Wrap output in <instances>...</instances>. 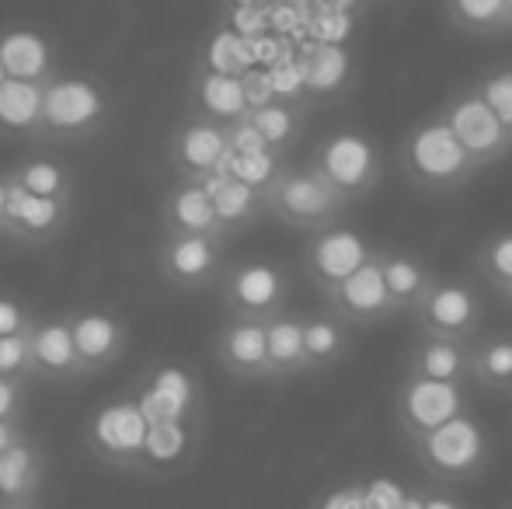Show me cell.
I'll return each instance as SVG.
<instances>
[{
	"mask_svg": "<svg viewBox=\"0 0 512 509\" xmlns=\"http://www.w3.org/2000/svg\"><path fill=\"white\" fill-rule=\"evenodd\" d=\"M506 18H509V32H512V0H506Z\"/></svg>",
	"mask_w": 512,
	"mask_h": 509,
	"instance_id": "50",
	"label": "cell"
},
{
	"mask_svg": "<svg viewBox=\"0 0 512 509\" xmlns=\"http://www.w3.org/2000/svg\"><path fill=\"white\" fill-rule=\"evenodd\" d=\"M227 133H230V150H234V154H258V150H269V143L262 140V133H258L248 116H244L241 123L227 126Z\"/></svg>",
	"mask_w": 512,
	"mask_h": 509,
	"instance_id": "44",
	"label": "cell"
},
{
	"mask_svg": "<svg viewBox=\"0 0 512 509\" xmlns=\"http://www.w3.org/2000/svg\"><path fill=\"white\" fill-rule=\"evenodd\" d=\"M422 509H467V506H464V499H457L450 489L432 485V489H422Z\"/></svg>",
	"mask_w": 512,
	"mask_h": 509,
	"instance_id": "46",
	"label": "cell"
},
{
	"mask_svg": "<svg viewBox=\"0 0 512 509\" xmlns=\"http://www.w3.org/2000/svg\"><path fill=\"white\" fill-rule=\"evenodd\" d=\"M345 74V56L342 49H331V46H321L310 53L307 60V70H304V81L310 84L314 91H328L342 81Z\"/></svg>",
	"mask_w": 512,
	"mask_h": 509,
	"instance_id": "39",
	"label": "cell"
},
{
	"mask_svg": "<svg viewBox=\"0 0 512 509\" xmlns=\"http://www.w3.org/2000/svg\"><path fill=\"white\" fill-rule=\"evenodd\" d=\"M164 234H209V238H227L220 217H216L213 196L199 182L178 178L175 189L161 203Z\"/></svg>",
	"mask_w": 512,
	"mask_h": 509,
	"instance_id": "24",
	"label": "cell"
},
{
	"mask_svg": "<svg viewBox=\"0 0 512 509\" xmlns=\"http://www.w3.org/2000/svg\"><path fill=\"white\" fill-rule=\"evenodd\" d=\"M398 509H422V489H418V492H408L405 503H401Z\"/></svg>",
	"mask_w": 512,
	"mask_h": 509,
	"instance_id": "49",
	"label": "cell"
},
{
	"mask_svg": "<svg viewBox=\"0 0 512 509\" xmlns=\"http://www.w3.org/2000/svg\"><path fill=\"white\" fill-rule=\"evenodd\" d=\"M506 300H509V307H512V290H509V293H506Z\"/></svg>",
	"mask_w": 512,
	"mask_h": 509,
	"instance_id": "53",
	"label": "cell"
},
{
	"mask_svg": "<svg viewBox=\"0 0 512 509\" xmlns=\"http://www.w3.org/2000/svg\"><path fill=\"white\" fill-rule=\"evenodd\" d=\"M377 252L380 248H373L356 227L349 224L324 227V231L310 234L304 248V272L317 290L328 293L338 283H345L349 276H356L366 262H373Z\"/></svg>",
	"mask_w": 512,
	"mask_h": 509,
	"instance_id": "10",
	"label": "cell"
},
{
	"mask_svg": "<svg viewBox=\"0 0 512 509\" xmlns=\"http://www.w3.org/2000/svg\"><path fill=\"white\" fill-rule=\"evenodd\" d=\"M345 210H349V199L314 164H286L265 192V213L307 234L342 224Z\"/></svg>",
	"mask_w": 512,
	"mask_h": 509,
	"instance_id": "2",
	"label": "cell"
},
{
	"mask_svg": "<svg viewBox=\"0 0 512 509\" xmlns=\"http://www.w3.org/2000/svg\"><path fill=\"white\" fill-rule=\"evenodd\" d=\"M213 203H216V217H220L227 238L241 231V227L255 224L258 213H265V196H262V192L251 189V185H244V182H237V178H230V182L216 192Z\"/></svg>",
	"mask_w": 512,
	"mask_h": 509,
	"instance_id": "32",
	"label": "cell"
},
{
	"mask_svg": "<svg viewBox=\"0 0 512 509\" xmlns=\"http://www.w3.org/2000/svg\"><path fill=\"white\" fill-rule=\"evenodd\" d=\"M314 509H366L363 485H345V489H335L331 496H324Z\"/></svg>",
	"mask_w": 512,
	"mask_h": 509,
	"instance_id": "45",
	"label": "cell"
},
{
	"mask_svg": "<svg viewBox=\"0 0 512 509\" xmlns=\"http://www.w3.org/2000/svg\"><path fill=\"white\" fill-rule=\"evenodd\" d=\"M304 342L310 370H331L352 353V328L331 311L307 314L304 318Z\"/></svg>",
	"mask_w": 512,
	"mask_h": 509,
	"instance_id": "30",
	"label": "cell"
},
{
	"mask_svg": "<svg viewBox=\"0 0 512 509\" xmlns=\"http://www.w3.org/2000/svg\"><path fill=\"white\" fill-rule=\"evenodd\" d=\"M0 63L11 81L46 84L56 77V46L46 32L28 25H14L0 32Z\"/></svg>",
	"mask_w": 512,
	"mask_h": 509,
	"instance_id": "21",
	"label": "cell"
},
{
	"mask_svg": "<svg viewBox=\"0 0 512 509\" xmlns=\"http://www.w3.org/2000/svg\"><path fill=\"white\" fill-rule=\"evenodd\" d=\"M241 42L234 39L230 32H220L209 39L206 46V56H203V70H216V74H234V77H244V60L241 56Z\"/></svg>",
	"mask_w": 512,
	"mask_h": 509,
	"instance_id": "40",
	"label": "cell"
},
{
	"mask_svg": "<svg viewBox=\"0 0 512 509\" xmlns=\"http://www.w3.org/2000/svg\"><path fill=\"white\" fill-rule=\"evenodd\" d=\"M398 161L408 182L425 192H457L481 171L439 112L408 129L401 140Z\"/></svg>",
	"mask_w": 512,
	"mask_h": 509,
	"instance_id": "1",
	"label": "cell"
},
{
	"mask_svg": "<svg viewBox=\"0 0 512 509\" xmlns=\"http://www.w3.org/2000/svg\"><path fill=\"white\" fill-rule=\"evenodd\" d=\"M11 175V171H7ZM74 199H46L25 192L11 175V203H7V241H21L28 248L49 245L63 234Z\"/></svg>",
	"mask_w": 512,
	"mask_h": 509,
	"instance_id": "15",
	"label": "cell"
},
{
	"mask_svg": "<svg viewBox=\"0 0 512 509\" xmlns=\"http://www.w3.org/2000/svg\"><path fill=\"white\" fill-rule=\"evenodd\" d=\"M443 123L453 129V136L460 140V147L474 157L478 168L502 161L506 154H512V129L474 95L471 88L453 95L450 102L439 109Z\"/></svg>",
	"mask_w": 512,
	"mask_h": 509,
	"instance_id": "11",
	"label": "cell"
},
{
	"mask_svg": "<svg viewBox=\"0 0 512 509\" xmlns=\"http://www.w3.org/2000/svg\"><path fill=\"white\" fill-rule=\"evenodd\" d=\"M464 412H471L467 384H446L405 374L398 384V394H394V419H398V429L405 433L408 443L446 426Z\"/></svg>",
	"mask_w": 512,
	"mask_h": 509,
	"instance_id": "7",
	"label": "cell"
},
{
	"mask_svg": "<svg viewBox=\"0 0 512 509\" xmlns=\"http://www.w3.org/2000/svg\"><path fill=\"white\" fill-rule=\"evenodd\" d=\"M324 297V311H331L335 318H342L349 328H366V325H380V321L394 318L398 304H394L391 290L384 283V272L380 262H366L356 276H349L345 283H338L335 290L321 293Z\"/></svg>",
	"mask_w": 512,
	"mask_h": 509,
	"instance_id": "13",
	"label": "cell"
},
{
	"mask_svg": "<svg viewBox=\"0 0 512 509\" xmlns=\"http://www.w3.org/2000/svg\"><path fill=\"white\" fill-rule=\"evenodd\" d=\"M7 203H11V175H0V238L7 234Z\"/></svg>",
	"mask_w": 512,
	"mask_h": 509,
	"instance_id": "48",
	"label": "cell"
},
{
	"mask_svg": "<svg viewBox=\"0 0 512 509\" xmlns=\"http://www.w3.org/2000/svg\"><path fill=\"white\" fill-rule=\"evenodd\" d=\"M108 116L112 98L95 77L56 74L53 81H46L39 140H91L108 123Z\"/></svg>",
	"mask_w": 512,
	"mask_h": 509,
	"instance_id": "4",
	"label": "cell"
},
{
	"mask_svg": "<svg viewBox=\"0 0 512 509\" xmlns=\"http://www.w3.org/2000/svg\"><path fill=\"white\" fill-rule=\"evenodd\" d=\"M485 300L467 279H443L436 276L432 290L422 297V304L411 311L418 332L443 335V339L474 342L485 325Z\"/></svg>",
	"mask_w": 512,
	"mask_h": 509,
	"instance_id": "8",
	"label": "cell"
},
{
	"mask_svg": "<svg viewBox=\"0 0 512 509\" xmlns=\"http://www.w3.org/2000/svg\"><path fill=\"white\" fill-rule=\"evenodd\" d=\"M147 415L143 408L136 405V398H115L108 405L98 408L91 415L88 429H84V443L88 450L98 457L108 468H119V471H136L143 454V443H147Z\"/></svg>",
	"mask_w": 512,
	"mask_h": 509,
	"instance_id": "9",
	"label": "cell"
},
{
	"mask_svg": "<svg viewBox=\"0 0 512 509\" xmlns=\"http://www.w3.org/2000/svg\"><path fill=\"white\" fill-rule=\"evenodd\" d=\"M35 314L28 311V304L14 293H4L0 290V339L7 335H21V332H32L35 328Z\"/></svg>",
	"mask_w": 512,
	"mask_h": 509,
	"instance_id": "41",
	"label": "cell"
},
{
	"mask_svg": "<svg viewBox=\"0 0 512 509\" xmlns=\"http://www.w3.org/2000/svg\"><path fill=\"white\" fill-rule=\"evenodd\" d=\"M283 168L286 164H283V154H279V150H258V154H234L230 157V178L251 185V189H258L262 196L269 192V185L276 182Z\"/></svg>",
	"mask_w": 512,
	"mask_h": 509,
	"instance_id": "36",
	"label": "cell"
},
{
	"mask_svg": "<svg viewBox=\"0 0 512 509\" xmlns=\"http://www.w3.org/2000/svg\"><path fill=\"white\" fill-rule=\"evenodd\" d=\"M25 436H28L25 422H0V454L11 450L18 440H25Z\"/></svg>",
	"mask_w": 512,
	"mask_h": 509,
	"instance_id": "47",
	"label": "cell"
},
{
	"mask_svg": "<svg viewBox=\"0 0 512 509\" xmlns=\"http://www.w3.org/2000/svg\"><path fill=\"white\" fill-rule=\"evenodd\" d=\"M32 363H35V377H42V381L67 384V381L84 377L81 356H77V342H74V328H70V314L67 318L35 321Z\"/></svg>",
	"mask_w": 512,
	"mask_h": 509,
	"instance_id": "22",
	"label": "cell"
},
{
	"mask_svg": "<svg viewBox=\"0 0 512 509\" xmlns=\"http://www.w3.org/2000/svg\"><path fill=\"white\" fill-rule=\"evenodd\" d=\"M248 119L255 123L258 133H262V140L269 143V150H279V154H283L300 136V129H304V112L293 102H283V98L262 105V109H251Z\"/></svg>",
	"mask_w": 512,
	"mask_h": 509,
	"instance_id": "33",
	"label": "cell"
},
{
	"mask_svg": "<svg viewBox=\"0 0 512 509\" xmlns=\"http://www.w3.org/2000/svg\"><path fill=\"white\" fill-rule=\"evenodd\" d=\"M223 241L209 234H164L157 245V272L175 290H203L223 279Z\"/></svg>",
	"mask_w": 512,
	"mask_h": 509,
	"instance_id": "12",
	"label": "cell"
},
{
	"mask_svg": "<svg viewBox=\"0 0 512 509\" xmlns=\"http://www.w3.org/2000/svg\"><path fill=\"white\" fill-rule=\"evenodd\" d=\"M290 290V272L269 258H248V262L227 265L220 279V293L230 318H276L286 311Z\"/></svg>",
	"mask_w": 512,
	"mask_h": 509,
	"instance_id": "6",
	"label": "cell"
},
{
	"mask_svg": "<svg viewBox=\"0 0 512 509\" xmlns=\"http://www.w3.org/2000/svg\"><path fill=\"white\" fill-rule=\"evenodd\" d=\"M70 328H74L77 356H81L84 377L102 374L129 346V328L119 314L105 311V307H81L70 314Z\"/></svg>",
	"mask_w": 512,
	"mask_h": 509,
	"instance_id": "17",
	"label": "cell"
},
{
	"mask_svg": "<svg viewBox=\"0 0 512 509\" xmlns=\"http://www.w3.org/2000/svg\"><path fill=\"white\" fill-rule=\"evenodd\" d=\"M265 335H269V381H290V377L310 374L304 314H276L265 321Z\"/></svg>",
	"mask_w": 512,
	"mask_h": 509,
	"instance_id": "27",
	"label": "cell"
},
{
	"mask_svg": "<svg viewBox=\"0 0 512 509\" xmlns=\"http://www.w3.org/2000/svg\"><path fill=\"white\" fill-rule=\"evenodd\" d=\"M7 81V70H4V63H0V84H4Z\"/></svg>",
	"mask_w": 512,
	"mask_h": 509,
	"instance_id": "51",
	"label": "cell"
},
{
	"mask_svg": "<svg viewBox=\"0 0 512 509\" xmlns=\"http://www.w3.org/2000/svg\"><path fill=\"white\" fill-rule=\"evenodd\" d=\"M471 381L485 391L512 394V332H481L471 342Z\"/></svg>",
	"mask_w": 512,
	"mask_h": 509,
	"instance_id": "29",
	"label": "cell"
},
{
	"mask_svg": "<svg viewBox=\"0 0 512 509\" xmlns=\"http://www.w3.org/2000/svg\"><path fill=\"white\" fill-rule=\"evenodd\" d=\"M192 102L203 119H213L220 126L241 123L251 112L248 91H244V77L234 74H216V70H199L196 88H192Z\"/></svg>",
	"mask_w": 512,
	"mask_h": 509,
	"instance_id": "26",
	"label": "cell"
},
{
	"mask_svg": "<svg viewBox=\"0 0 512 509\" xmlns=\"http://www.w3.org/2000/svg\"><path fill=\"white\" fill-rule=\"evenodd\" d=\"M405 374L446 384H471V342L418 332V339L408 349Z\"/></svg>",
	"mask_w": 512,
	"mask_h": 509,
	"instance_id": "23",
	"label": "cell"
},
{
	"mask_svg": "<svg viewBox=\"0 0 512 509\" xmlns=\"http://www.w3.org/2000/svg\"><path fill=\"white\" fill-rule=\"evenodd\" d=\"M317 171L342 192L349 203L373 196L384 178V150L377 140L359 129H335L317 143L314 157H310Z\"/></svg>",
	"mask_w": 512,
	"mask_h": 509,
	"instance_id": "5",
	"label": "cell"
},
{
	"mask_svg": "<svg viewBox=\"0 0 512 509\" xmlns=\"http://www.w3.org/2000/svg\"><path fill=\"white\" fill-rule=\"evenodd\" d=\"M136 405L143 408L147 422H178L199 419V384L189 370L164 363L154 374L143 377V384L133 391Z\"/></svg>",
	"mask_w": 512,
	"mask_h": 509,
	"instance_id": "16",
	"label": "cell"
},
{
	"mask_svg": "<svg viewBox=\"0 0 512 509\" xmlns=\"http://www.w3.org/2000/svg\"><path fill=\"white\" fill-rule=\"evenodd\" d=\"M46 485V450L25 436L0 454V509H25L42 499Z\"/></svg>",
	"mask_w": 512,
	"mask_h": 509,
	"instance_id": "20",
	"label": "cell"
},
{
	"mask_svg": "<svg viewBox=\"0 0 512 509\" xmlns=\"http://www.w3.org/2000/svg\"><path fill=\"white\" fill-rule=\"evenodd\" d=\"M25 509H46V506H42V503H35V506H25Z\"/></svg>",
	"mask_w": 512,
	"mask_h": 509,
	"instance_id": "52",
	"label": "cell"
},
{
	"mask_svg": "<svg viewBox=\"0 0 512 509\" xmlns=\"http://www.w3.org/2000/svg\"><path fill=\"white\" fill-rule=\"evenodd\" d=\"M411 447H415V457L425 468V475H432L443 485L474 482L492 464V436H488L485 422H478L471 412L418 436Z\"/></svg>",
	"mask_w": 512,
	"mask_h": 509,
	"instance_id": "3",
	"label": "cell"
},
{
	"mask_svg": "<svg viewBox=\"0 0 512 509\" xmlns=\"http://www.w3.org/2000/svg\"><path fill=\"white\" fill-rule=\"evenodd\" d=\"M230 133L227 126L213 123V119H185L171 136V164H175L178 178H199L213 175V171H230Z\"/></svg>",
	"mask_w": 512,
	"mask_h": 509,
	"instance_id": "14",
	"label": "cell"
},
{
	"mask_svg": "<svg viewBox=\"0 0 512 509\" xmlns=\"http://www.w3.org/2000/svg\"><path fill=\"white\" fill-rule=\"evenodd\" d=\"M474 272L485 286H492L495 293L512 290V227L495 231L492 238L481 241V248L474 252Z\"/></svg>",
	"mask_w": 512,
	"mask_h": 509,
	"instance_id": "35",
	"label": "cell"
},
{
	"mask_svg": "<svg viewBox=\"0 0 512 509\" xmlns=\"http://www.w3.org/2000/svg\"><path fill=\"white\" fill-rule=\"evenodd\" d=\"M363 496H366V509H398L405 503L408 492L401 485L387 482V478H373V482L363 485Z\"/></svg>",
	"mask_w": 512,
	"mask_h": 509,
	"instance_id": "43",
	"label": "cell"
},
{
	"mask_svg": "<svg viewBox=\"0 0 512 509\" xmlns=\"http://www.w3.org/2000/svg\"><path fill=\"white\" fill-rule=\"evenodd\" d=\"M377 262L401 314L415 311L425 293L432 290V283H436V272L429 269V262L422 255L408 252V248H380Z\"/></svg>",
	"mask_w": 512,
	"mask_h": 509,
	"instance_id": "25",
	"label": "cell"
},
{
	"mask_svg": "<svg viewBox=\"0 0 512 509\" xmlns=\"http://www.w3.org/2000/svg\"><path fill=\"white\" fill-rule=\"evenodd\" d=\"M46 84L11 81L0 84V136H39Z\"/></svg>",
	"mask_w": 512,
	"mask_h": 509,
	"instance_id": "28",
	"label": "cell"
},
{
	"mask_svg": "<svg viewBox=\"0 0 512 509\" xmlns=\"http://www.w3.org/2000/svg\"><path fill=\"white\" fill-rule=\"evenodd\" d=\"M0 377L11 381H35V363H32V332L7 335L0 339Z\"/></svg>",
	"mask_w": 512,
	"mask_h": 509,
	"instance_id": "38",
	"label": "cell"
},
{
	"mask_svg": "<svg viewBox=\"0 0 512 509\" xmlns=\"http://www.w3.org/2000/svg\"><path fill=\"white\" fill-rule=\"evenodd\" d=\"M28 408V381L0 377V422H25Z\"/></svg>",
	"mask_w": 512,
	"mask_h": 509,
	"instance_id": "42",
	"label": "cell"
},
{
	"mask_svg": "<svg viewBox=\"0 0 512 509\" xmlns=\"http://www.w3.org/2000/svg\"><path fill=\"white\" fill-rule=\"evenodd\" d=\"M471 91L512 129V67H492L471 84Z\"/></svg>",
	"mask_w": 512,
	"mask_h": 509,
	"instance_id": "37",
	"label": "cell"
},
{
	"mask_svg": "<svg viewBox=\"0 0 512 509\" xmlns=\"http://www.w3.org/2000/svg\"><path fill=\"white\" fill-rule=\"evenodd\" d=\"M14 182L21 185L32 196H46V199H74V178L63 168L60 161H49V157H32V161L18 164L11 171Z\"/></svg>",
	"mask_w": 512,
	"mask_h": 509,
	"instance_id": "34",
	"label": "cell"
},
{
	"mask_svg": "<svg viewBox=\"0 0 512 509\" xmlns=\"http://www.w3.org/2000/svg\"><path fill=\"white\" fill-rule=\"evenodd\" d=\"M216 360L237 381H269V335L265 321L230 318L216 335Z\"/></svg>",
	"mask_w": 512,
	"mask_h": 509,
	"instance_id": "19",
	"label": "cell"
},
{
	"mask_svg": "<svg viewBox=\"0 0 512 509\" xmlns=\"http://www.w3.org/2000/svg\"><path fill=\"white\" fill-rule=\"evenodd\" d=\"M199 419H178V422H150L147 443H143L136 475L164 478L185 471L199 454Z\"/></svg>",
	"mask_w": 512,
	"mask_h": 509,
	"instance_id": "18",
	"label": "cell"
},
{
	"mask_svg": "<svg viewBox=\"0 0 512 509\" xmlns=\"http://www.w3.org/2000/svg\"><path fill=\"white\" fill-rule=\"evenodd\" d=\"M443 11L446 21L471 39H492L509 32L506 0H443Z\"/></svg>",
	"mask_w": 512,
	"mask_h": 509,
	"instance_id": "31",
	"label": "cell"
}]
</instances>
